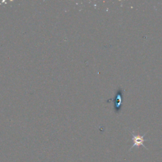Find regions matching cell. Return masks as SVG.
I'll return each mask as SVG.
<instances>
[{
	"mask_svg": "<svg viewBox=\"0 0 162 162\" xmlns=\"http://www.w3.org/2000/svg\"><path fill=\"white\" fill-rule=\"evenodd\" d=\"M122 96H123V90L122 88H119L117 90V93L114 98L109 99L107 102H110L111 101H113L114 103V108L116 113H119L121 110L122 103Z\"/></svg>",
	"mask_w": 162,
	"mask_h": 162,
	"instance_id": "obj_1",
	"label": "cell"
},
{
	"mask_svg": "<svg viewBox=\"0 0 162 162\" xmlns=\"http://www.w3.org/2000/svg\"><path fill=\"white\" fill-rule=\"evenodd\" d=\"M147 133H146L145 134H144L143 135H135L133 132H132V141H133V145L131 147V148L130 149L131 151L133 148L134 147H139L140 146H142L144 148H145L146 149H148V148L145 146V145L144 144V143L145 141H147L148 140L147 139H144V136L146 135Z\"/></svg>",
	"mask_w": 162,
	"mask_h": 162,
	"instance_id": "obj_2",
	"label": "cell"
}]
</instances>
